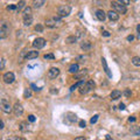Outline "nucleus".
I'll return each mask as SVG.
<instances>
[{
  "label": "nucleus",
  "mask_w": 140,
  "mask_h": 140,
  "mask_svg": "<svg viewBox=\"0 0 140 140\" xmlns=\"http://www.w3.org/2000/svg\"><path fill=\"white\" fill-rule=\"evenodd\" d=\"M62 25H63V20H62V18H60L58 15L48 18V19H46V21H45V26L47 27V28H50V29L58 28V27H61Z\"/></svg>",
  "instance_id": "nucleus-1"
},
{
  "label": "nucleus",
  "mask_w": 140,
  "mask_h": 140,
  "mask_svg": "<svg viewBox=\"0 0 140 140\" xmlns=\"http://www.w3.org/2000/svg\"><path fill=\"white\" fill-rule=\"evenodd\" d=\"M96 88V83L93 82L92 80H88L85 83H84V85H82L80 89V93L81 95H87L88 92H90V91H92L93 89Z\"/></svg>",
  "instance_id": "nucleus-2"
},
{
  "label": "nucleus",
  "mask_w": 140,
  "mask_h": 140,
  "mask_svg": "<svg viewBox=\"0 0 140 140\" xmlns=\"http://www.w3.org/2000/svg\"><path fill=\"white\" fill-rule=\"evenodd\" d=\"M111 6H112V9L117 12L118 14H125L127 12L126 6L121 4V1H111Z\"/></svg>",
  "instance_id": "nucleus-3"
},
{
  "label": "nucleus",
  "mask_w": 140,
  "mask_h": 140,
  "mask_svg": "<svg viewBox=\"0 0 140 140\" xmlns=\"http://www.w3.org/2000/svg\"><path fill=\"white\" fill-rule=\"evenodd\" d=\"M9 30H11V26L7 21H2L0 25V39H6L9 35Z\"/></svg>",
  "instance_id": "nucleus-4"
},
{
  "label": "nucleus",
  "mask_w": 140,
  "mask_h": 140,
  "mask_svg": "<svg viewBox=\"0 0 140 140\" xmlns=\"http://www.w3.org/2000/svg\"><path fill=\"white\" fill-rule=\"evenodd\" d=\"M70 13H71V7L69 5H62V6H60V7L57 8V15L60 18H65Z\"/></svg>",
  "instance_id": "nucleus-5"
},
{
  "label": "nucleus",
  "mask_w": 140,
  "mask_h": 140,
  "mask_svg": "<svg viewBox=\"0 0 140 140\" xmlns=\"http://www.w3.org/2000/svg\"><path fill=\"white\" fill-rule=\"evenodd\" d=\"M0 105H1V110L4 111L5 113H9L13 111V106L11 105L9 100H7L6 98H2L0 100Z\"/></svg>",
  "instance_id": "nucleus-6"
},
{
  "label": "nucleus",
  "mask_w": 140,
  "mask_h": 140,
  "mask_svg": "<svg viewBox=\"0 0 140 140\" xmlns=\"http://www.w3.org/2000/svg\"><path fill=\"white\" fill-rule=\"evenodd\" d=\"M32 46L34 47L35 49H42L46 46V40L43 38H36L34 41H33Z\"/></svg>",
  "instance_id": "nucleus-7"
},
{
  "label": "nucleus",
  "mask_w": 140,
  "mask_h": 140,
  "mask_svg": "<svg viewBox=\"0 0 140 140\" xmlns=\"http://www.w3.org/2000/svg\"><path fill=\"white\" fill-rule=\"evenodd\" d=\"M2 81H4L6 84H12L15 81V75L12 71L5 72L4 76H2Z\"/></svg>",
  "instance_id": "nucleus-8"
},
{
  "label": "nucleus",
  "mask_w": 140,
  "mask_h": 140,
  "mask_svg": "<svg viewBox=\"0 0 140 140\" xmlns=\"http://www.w3.org/2000/svg\"><path fill=\"white\" fill-rule=\"evenodd\" d=\"M58 75H60V69L55 68V67L50 68L48 70V72H47V76H48V78H50V80H55L56 77H58Z\"/></svg>",
  "instance_id": "nucleus-9"
},
{
  "label": "nucleus",
  "mask_w": 140,
  "mask_h": 140,
  "mask_svg": "<svg viewBox=\"0 0 140 140\" xmlns=\"http://www.w3.org/2000/svg\"><path fill=\"white\" fill-rule=\"evenodd\" d=\"M13 112L16 117H20L21 114L23 113V107L22 105L20 104V103H15L14 105H13Z\"/></svg>",
  "instance_id": "nucleus-10"
},
{
  "label": "nucleus",
  "mask_w": 140,
  "mask_h": 140,
  "mask_svg": "<svg viewBox=\"0 0 140 140\" xmlns=\"http://www.w3.org/2000/svg\"><path fill=\"white\" fill-rule=\"evenodd\" d=\"M106 16H107V13H105L103 9H97V11H96V18H97L99 21H105Z\"/></svg>",
  "instance_id": "nucleus-11"
},
{
  "label": "nucleus",
  "mask_w": 140,
  "mask_h": 140,
  "mask_svg": "<svg viewBox=\"0 0 140 140\" xmlns=\"http://www.w3.org/2000/svg\"><path fill=\"white\" fill-rule=\"evenodd\" d=\"M22 18H23V20L33 18V16H32V7H29V6H26V7H25V9L22 11Z\"/></svg>",
  "instance_id": "nucleus-12"
},
{
  "label": "nucleus",
  "mask_w": 140,
  "mask_h": 140,
  "mask_svg": "<svg viewBox=\"0 0 140 140\" xmlns=\"http://www.w3.org/2000/svg\"><path fill=\"white\" fill-rule=\"evenodd\" d=\"M107 18L111 21H117V20H119V14H118L117 12H114L113 9H111V11L107 12Z\"/></svg>",
  "instance_id": "nucleus-13"
},
{
  "label": "nucleus",
  "mask_w": 140,
  "mask_h": 140,
  "mask_svg": "<svg viewBox=\"0 0 140 140\" xmlns=\"http://www.w3.org/2000/svg\"><path fill=\"white\" fill-rule=\"evenodd\" d=\"M102 64H103V68H104V71H105V74L111 78V77H112V74H111L110 69H109V65H107V63H106V60L104 58V57L102 58Z\"/></svg>",
  "instance_id": "nucleus-14"
},
{
  "label": "nucleus",
  "mask_w": 140,
  "mask_h": 140,
  "mask_svg": "<svg viewBox=\"0 0 140 140\" xmlns=\"http://www.w3.org/2000/svg\"><path fill=\"white\" fill-rule=\"evenodd\" d=\"M38 56H39L38 50H29L28 54H27V56H26V60H34V58H36Z\"/></svg>",
  "instance_id": "nucleus-15"
},
{
  "label": "nucleus",
  "mask_w": 140,
  "mask_h": 140,
  "mask_svg": "<svg viewBox=\"0 0 140 140\" xmlns=\"http://www.w3.org/2000/svg\"><path fill=\"white\" fill-rule=\"evenodd\" d=\"M120 97H121V92L119 90H113L110 93V98L112 99V100H117V99H119Z\"/></svg>",
  "instance_id": "nucleus-16"
},
{
  "label": "nucleus",
  "mask_w": 140,
  "mask_h": 140,
  "mask_svg": "<svg viewBox=\"0 0 140 140\" xmlns=\"http://www.w3.org/2000/svg\"><path fill=\"white\" fill-rule=\"evenodd\" d=\"M68 71L70 72V74H77V72L80 71V65H78V63H74V64H71L70 67H69Z\"/></svg>",
  "instance_id": "nucleus-17"
},
{
  "label": "nucleus",
  "mask_w": 140,
  "mask_h": 140,
  "mask_svg": "<svg viewBox=\"0 0 140 140\" xmlns=\"http://www.w3.org/2000/svg\"><path fill=\"white\" fill-rule=\"evenodd\" d=\"M92 45H91L90 41H83L81 43V49L84 50V51H87V50H90Z\"/></svg>",
  "instance_id": "nucleus-18"
},
{
  "label": "nucleus",
  "mask_w": 140,
  "mask_h": 140,
  "mask_svg": "<svg viewBox=\"0 0 140 140\" xmlns=\"http://www.w3.org/2000/svg\"><path fill=\"white\" fill-rule=\"evenodd\" d=\"M84 83H85L84 81H78L77 83H75L74 85H71V87H70V92H72V91H75L76 89H77V88H81L82 85H84Z\"/></svg>",
  "instance_id": "nucleus-19"
},
{
  "label": "nucleus",
  "mask_w": 140,
  "mask_h": 140,
  "mask_svg": "<svg viewBox=\"0 0 140 140\" xmlns=\"http://www.w3.org/2000/svg\"><path fill=\"white\" fill-rule=\"evenodd\" d=\"M131 63L134 67H140V56H133L131 58Z\"/></svg>",
  "instance_id": "nucleus-20"
},
{
  "label": "nucleus",
  "mask_w": 140,
  "mask_h": 140,
  "mask_svg": "<svg viewBox=\"0 0 140 140\" xmlns=\"http://www.w3.org/2000/svg\"><path fill=\"white\" fill-rule=\"evenodd\" d=\"M87 74H88V69H83L82 71H78L77 74H76V75H75V78H76V80H81V78H82L83 76H85Z\"/></svg>",
  "instance_id": "nucleus-21"
},
{
  "label": "nucleus",
  "mask_w": 140,
  "mask_h": 140,
  "mask_svg": "<svg viewBox=\"0 0 140 140\" xmlns=\"http://www.w3.org/2000/svg\"><path fill=\"white\" fill-rule=\"evenodd\" d=\"M19 129H20V131H22V132L28 131V123H27V121H22V123H20Z\"/></svg>",
  "instance_id": "nucleus-22"
},
{
  "label": "nucleus",
  "mask_w": 140,
  "mask_h": 140,
  "mask_svg": "<svg viewBox=\"0 0 140 140\" xmlns=\"http://www.w3.org/2000/svg\"><path fill=\"white\" fill-rule=\"evenodd\" d=\"M45 4H46L45 0H38V1H34V2H33V7L34 8H40V7H42Z\"/></svg>",
  "instance_id": "nucleus-23"
},
{
  "label": "nucleus",
  "mask_w": 140,
  "mask_h": 140,
  "mask_svg": "<svg viewBox=\"0 0 140 140\" xmlns=\"http://www.w3.org/2000/svg\"><path fill=\"white\" fill-rule=\"evenodd\" d=\"M131 133H133L134 136H140V126H133L130 129Z\"/></svg>",
  "instance_id": "nucleus-24"
},
{
  "label": "nucleus",
  "mask_w": 140,
  "mask_h": 140,
  "mask_svg": "<svg viewBox=\"0 0 140 140\" xmlns=\"http://www.w3.org/2000/svg\"><path fill=\"white\" fill-rule=\"evenodd\" d=\"M77 41V38H76L75 35H71V36H68V38L65 39V42L67 43H75Z\"/></svg>",
  "instance_id": "nucleus-25"
},
{
  "label": "nucleus",
  "mask_w": 140,
  "mask_h": 140,
  "mask_svg": "<svg viewBox=\"0 0 140 140\" xmlns=\"http://www.w3.org/2000/svg\"><path fill=\"white\" fill-rule=\"evenodd\" d=\"M30 96H32V90L28 89V88L25 89V91H23V97H25V98H29Z\"/></svg>",
  "instance_id": "nucleus-26"
},
{
  "label": "nucleus",
  "mask_w": 140,
  "mask_h": 140,
  "mask_svg": "<svg viewBox=\"0 0 140 140\" xmlns=\"http://www.w3.org/2000/svg\"><path fill=\"white\" fill-rule=\"evenodd\" d=\"M32 23H33V18H29V19L23 20V26L25 27H29Z\"/></svg>",
  "instance_id": "nucleus-27"
},
{
  "label": "nucleus",
  "mask_w": 140,
  "mask_h": 140,
  "mask_svg": "<svg viewBox=\"0 0 140 140\" xmlns=\"http://www.w3.org/2000/svg\"><path fill=\"white\" fill-rule=\"evenodd\" d=\"M43 29H45V28H43V26H42L41 23H38V25L35 26V32H38V33H42Z\"/></svg>",
  "instance_id": "nucleus-28"
},
{
  "label": "nucleus",
  "mask_w": 140,
  "mask_h": 140,
  "mask_svg": "<svg viewBox=\"0 0 140 140\" xmlns=\"http://www.w3.org/2000/svg\"><path fill=\"white\" fill-rule=\"evenodd\" d=\"M25 4H26V2H25V1H20L19 4L16 5V12H19V11H21V9H22L23 7H25ZM23 9H25V8H23Z\"/></svg>",
  "instance_id": "nucleus-29"
},
{
  "label": "nucleus",
  "mask_w": 140,
  "mask_h": 140,
  "mask_svg": "<svg viewBox=\"0 0 140 140\" xmlns=\"http://www.w3.org/2000/svg\"><path fill=\"white\" fill-rule=\"evenodd\" d=\"M98 117H99L98 114H95L93 117L91 118V119H90V123H91V124H96V123H97V120H98Z\"/></svg>",
  "instance_id": "nucleus-30"
},
{
  "label": "nucleus",
  "mask_w": 140,
  "mask_h": 140,
  "mask_svg": "<svg viewBox=\"0 0 140 140\" xmlns=\"http://www.w3.org/2000/svg\"><path fill=\"white\" fill-rule=\"evenodd\" d=\"M43 57H45V60H54V58H55L54 54H46Z\"/></svg>",
  "instance_id": "nucleus-31"
},
{
  "label": "nucleus",
  "mask_w": 140,
  "mask_h": 140,
  "mask_svg": "<svg viewBox=\"0 0 140 140\" xmlns=\"http://www.w3.org/2000/svg\"><path fill=\"white\" fill-rule=\"evenodd\" d=\"M16 8H18V7H16V5H8V6H7L8 11H14V9L16 11Z\"/></svg>",
  "instance_id": "nucleus-32"
},
{
  "label": "nucleus",
  "mask_w": 140,
  "mask_h": 140,
  "mask_svg": "<svg viewBox=\"0 0 140 140\" xmlns=\"http://www.w3.org/2000/svg\"><path fill=\"white\" fill-rule=\"evenodd\" d=\"M30 88H32V89H33L34 91H40V90H41V88H38L34 83H32V84H30Z\"/></svg>",
  "instance_id": "nucleus-33"
},
{
  "label": "nucleus",
  "mask_w": 140,
  "mask_h": 140,
  "mask_svg": "<svg viewBox=\"0 0 140 140\" xmlns=\"http://www.w3.org/2000/svg\"><path fill=\"white\" fill-rule=\"evenodd\" d=\"M28 121H30V123H34V121H35V116H34V114H29V116H28Z\"/></svg>",
  "instance_id": "nucleus-34"
},
{
  "label": "nucleus",
  "mask_w": 140,
  "mask_h": 140,
  "mask_svg": "<svg viewBox=\"0 0 140 140\" xmlns=\"http://www.w3.org/2000/svg\"><path fill=\"white\" fill-rule=\"evenodd\" d=\"M124 95H125L126 97H130V96L132 95V92H131V90H130V89H126V90L124 91Z\"/></svg>",
  "instance_id": "nucleus-35"
},
{
  "label": "nucleus",
  "mask_w": 140,
  "mask_h": 140,
  "mask_svg": "<svg viewBox=\"0 0 140 140\" xmlns=\"http://www.w3.org/2000/svg\"><path fill=\"white\" fill-rule=\"evenodd\" d=\"M102 34H103V36H106V38H109V36H111V33H110V32H107V30H104V32H103Z\"/></svg>",
  "instance_id": "nucleus-36"
},
{
  "label": "nucleus",
  "mask_w": 140,
  "mask_h": 140,
  "mask_svg": "<svg viewBox=\"0 0 140 140\" xmlns=\"http://www.w3.org/2000/svg\"><path fill=\"white\" fill-rule=\"evenodd\" d=\"M78 124H80V127H82V129H84V127H85V125H87L84 120H80V123H78Z\"/></svg>",
  "instance_id": "nucleus-37"
},
{
  "label": "nucleus",
  "mask_w": 140,
  "mask_h": 140,
  "mask_svg": "<svg viewBox=\"0 0 140 140\" xmlns=\"http://www.w3.org/2000/svg\"><path fill=\"white\" fill-rule=\"evenodd\" d=\"M136 120H137V118L134 117V116H132V117H130V118H129V121H130V123H134Z\"/></svg>",
  "instance_id": "nucleus-38"
},
{
  "label": "nucleus",
  "mask_w": 140,
  "mask_h": 140,
  "mask_svg": "<svg viewBox=\"0 0 140 140\" xmlns=\"http://www.w3.org/2000/svg\"><path fill=\"white\" fill-rule=\"evenodd\" d=\"M119 109H120V110H125V109H126L125 104H124V103H120V104H119Z\"/></svg>",
  "instance_id": "nucleus-39"
},
{
  "label": "nucleus",
  "mask_w": 140,
  "mask_h": 140,
  "mask_svg": "<svg viewBox=\"0 0 140 140\" xmlns=\"http://www.w3.org/2000/svg\"><path fill=\"white\" fill-rule=\"evenodd\" d=\"M74 140H87V139H85V137H76Z\"/></svg>",
  "instance_id": "nucleus-40"
},
{
  "label": "nucleus",
  "mask_w": 140,
  "mask_h": 140,
  "mask_svg": "<svg viewBox=\"0 0 140 140\" xmlns=\"http://www.w3.org/2000/svg\"><path fill=\"white\" fill-rule=\"evenodd\" d=\"M133 40H134V36H133V35H129V36H127V41H133Z\"/></svg>",
  "instance_id": "nucleus-41"
},
{
  "label": "nucleus",
  "mask_w": 140,
  "mask_h": 140,
  "mask_svg": "<svg viewBox=\"0 0 140 140\" xmlns=\"http://www.w3.org/2000/svg\"><path fill=\"white\" fill-rule=\"evenodd\" d=\"M121 4L125 5V6H126V5H129V4H130V1H129V0H121Z\"/></svg>",
  "instance_id": "nucleus-42"
},
{
  "label": "nucleus",
  "mask_w": 140,
  "mask_h": 140,
  "mask_svg": "<svg viewBox=\"0 0 140 140\" xmlns=\"http://www.w3.org/2000/svg\"><path fill=\"white\" fill-rule=\"evenodd\" d=\"M5 67V58H1V69H4Z\"/></svg>",
  "instance_id": "nucleus-43"
},
{
  "label": "nucleus",
  "mask_w": 140,
  "mask_h": 140,
  "mask_svg": "<svg viewBox=\"0 0 140 140\" xmlns=\"http://www.w3.org/2000/svg\"><path fill=\"white\" fill-rule=\"evenodd\" d=\"M5 127V124H4V120H1V123H0V130H2Z\"/></svg>",
  "instance_id": "nucleus-44"
},
{
  "label": "nucleus",
  "mask_w": 140,
  "mask_h": 140,
  "mask_svg": "<svg viewBox=\"0 0 140 140\" xmlns=\"http://www.w3.org/2000/svg\"><path fill=\"white\" fill-rule=\"evenodd\" d=\"M137 32L139 33V38H140V25H138V26H137Z\"/></svg>",
  "instance_id": "nucleus-45"
},
{
  "label": "nucleus",
  "mask_w": 140,
  "mask_h": 140,
  "mask_svg": "<svg viewBox=\"0 0 140 140\" xmlns=\"http://www.w3.org/2000/svg\"><path fill=\"white\" fill-rule=\"evenodd\" d=\"M14 140H26V139H25V138H21V137H16Z\"/></svg>",
  "instance_id": "nucleus-46"
},
{
  "label": "nucleus",
  "mask_w": 140,
  "mask_h": 140,
  "mask_svg": "<svg viewBox=\"0 0 140 140\" xmlns=\"http://www.w3.org/2000/svg\"><path fill=\"white\" fill-rule=\"evenodd\" d=\"M106 140H112V139H111L110 136H106Z\"/></svg>",
  "instance_id": "nucleus-47"
}]
</instances>
